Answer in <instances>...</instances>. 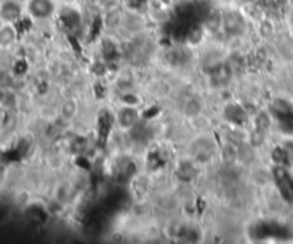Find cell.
Wrapping results in <instances>:
<instances>
[{"label": "cell", "instance_id": "obj_2", "mask_svg": "<svg viewBox=\"0 0 293 244\" xmlns=\"http://www.w3.org/2000/svg\"><path fill=\"white\" fill-rule=\"evenodd\" d=\"M23 15V6L18 0H4L0 3V22L1 23H16Z\"/></svg>", "mask_w": 293, "mask_h": 244}, {"label": "cell", "instance_id": "obj_1", "mask_svg": "<svg viewBox=\"0 0 293 244\" xmlns=\"http://www.w3.org/2000/svg\"><path fill=\"white\" fill-rule=\"evenodd\" d=\"M26 12L36 20H45L54 15L56 3L54 0H27Z\"/></svg>", "mask_w": 293, "mask_h": 244}, {"label": "cell", "instance_id": "obj_3", "mask_svg": "<svg viewBox=\"0 0 293 244\" xmlns=\"http://www.w3.org/2000/svg\"><path fill=\"white\" fill-rule=\"evenodd\" d=\"M222 23L224 26V30L229 35H242V32L246 29V22L239 12L236 10H229L222 16Z\"/></svg>", "mask_w": 293, "mask_h": 244}, {"label": "cell", "instance_id": "obj_4", "mask_svg": "<svg viewBox=\"0 0 293 244\" xmlns=\"http://www.w3.org/2000/svg\"><path fill=\"white\" fill-rule=\"evenodd\" d=\"M15 39H16V32H15L13 24L3 23V26L0 27V46L7 47L13 43Z\"/></svg>", "mask_w": 293, "mask_h": 244}, {"label": "cell", "instance_id": "obj_5", "mask_svg": "<svg viewBox=\"0 0 293 244\" xmlns=\"http://www.w3.org/2000/svg\"><path fill=\"white\" fill-rule=\"evenodd\" d=\"M98 1H99L100 7H103L104 10H109V12L116 9V6L119 3V0H98Z\"/></svg>", "mask_w": 293, "mask_h": 244}]
</instances>
